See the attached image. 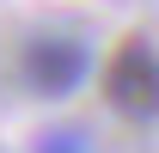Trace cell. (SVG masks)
<instances>
[{
	"label": "cell",
	"instance_id": "obj_1",
	"mask_svg": "<svg viewBox=\"0 0 159 153\" xmlns=\"http://www.w3.org/2000/svg\"><path fill=\"white\" fill-rule=\"evenodd\" d=\"M104 104L129 123L159 116V49L147 37H122L116 55L104 61Z\"/></svg>",
	"mask_w": 159,
	"mask_h": 153
},
{
	"label": "cell",
	"instance_id": "obj_2",
	"mask_svg": "<svg viewBox=\"0 0 159 153\" xmlns=\"http://www.w3.org/2000/svg\"><path fill=\"white\" fill-rule=\"evenodd\" d=\"M19 74H25V86L37 98H67V92L86 86V74H92V49L80 37H31Z\"/></svg>",
	"mask_w": 159,
	"mask_h": 153
},
{
	"label": "cell",
	"instance_id": "obj_3",
	"mask_svg": "<svg viewBox=\"0 0 159 153\" xmlns=\"http://www.w3.org/2000/svg\"><path fill=\"white\" fill-rule=\"evenodd\" d=\"M37 153H92V141H86L80 129H49L37 141Z\"/></svg>",
	"mask_w": 159,
	"mask_h": 153
}]
</instances>
